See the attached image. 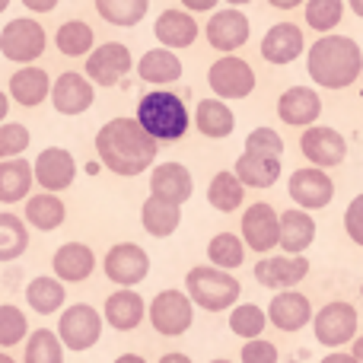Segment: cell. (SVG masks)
<instances>
[{
  "mask_svg": "<svg viewBox=\"0 0 363 363\" xmlns=\"http://www.w3.org/2000/svg\"><path fill=\"white\" fill-rule=\"evenodd\" d=\"M157 140L140 128L138 118H112L96 134V157L115 176L134 179L157 160Z\"/></svg>",
  "mask_w": 363,
  "mask_h": 363,
  "instance_id": "obj_1",
  "label": "cell"
},
{
  "mask_svg": "<svg viewBox=\"0 0 363 363\" xmlns=\"http://www.w3.org/2000/svg\"><path fill=\"white\" fill-rule=\"evenodd\" d=\"M67 300V290H64V281L57 277H48V274H38L26 284V303L29 309H35L38 315H51L64 306Z\"/></svg>",
  "mask_w": 363,
  "mask_h": 363,
  "instance_id": "obj_32",
  "label": "cell"
},
{
  "mask_svg": "<svg viewBox=\"0 0 363 363\" xmlns=\"http://www.w3.org/2000/svg\"><path fill=\"white\" fill-rule=\"evenodd\" d=\"M322 115V99L313 86H290L277 99V118L290 128H309Z\"/></svg>",
  "mask_w": 363,
  "mask_h": 363,
  "instance_id": "obj_21",
  "label": "cell"
},
{
  "mask_svg": "<svg viewBox=\"0 0 363 363\" xmlns=\"http://www.w3.org/2000/svg\"><path fill=\"white\" fill-rule=\"evenodd\" d=\"M32 144V134L26 125H0V160H13L19 153H26V147Z\"/></svg>",
  "mask_w": 363,
  "mask_h": 363,
  "instance_id": "obj_45",
  "label": "cell"
},
{
  "mask_svg": "<svg viewBox=\"0 0 363 363\" xmlns=\"http://www.w3.org/2000/svg\"><path fill=\"white\" fill-rule=\"evenodd\" d=\"M140 223H144V230L150 233V236L157 239H166L172 236V233L179 230L182 223V207L179 204H166V201L160 198H147L144 207H140Z\"/></svg>",
  "mask_w": 363,
  "mask_h": 363,
  "instance_id": "obj_34",
  "label": "cell"
},
{
  "mask_svg": "<svg viewBox=\"0 0 363 363\" xmlns=\"http://www.w3.org/2000/svg\"><path fill=\"white\" fill-rule=\"evenodd\" d=\"M134 118L140 121L147 134H150L157 144H176L188 134V106L179 99L169 89H153V93L140 96L138 102V115Z\"/></svg>",
  "mask_w": 363,
  "mask_h": 363,
  "instance_id": "obj_3",
  "label": "cell"
},
{
  "mask_svg": "<svg viewBox=\"0 0 363 363\" xmlns=\"http://www.w3.org/2000/svg\"><path fill=\"white\" fill-rule=\"evenodd\" d=\"M360 80H363V67H360Z\"/></svg>",
  "mask_w": 363,
  "mask_h": 363,
  "instance_id": "obj_62",
  "label": "cell"
},
{
  "mask_svg": "<svg viewBox=\"0 0 363 363\" xmlns=\"http://www.w3.org/2000/svg\"><path fill=\"white\" fill-rule=\"evenodd\" d=\"M102 271L112 284L118 287H134L150 274V255L140 249L138 242H118L106 252L102 258Z\"/></svg>",
  "mask_w": 363,
  "mask_h": 363,
  "instance_id": "obj_14",
  "label": "cell"
},
{
  "mask_svg": "<svg viewBox=\"0 0 363 363\" xmlns=\"http://www.w3.org/2000/svg\"><path fill=\"white\" fill-rule=\"evenodd\" d=\"M306 51V38L296 23H274L262 38V57L274 67H287Z\"/></svg>",
  "mask_w": 363,
  "mask_h": 363,
  "instance_id": "obj_19",
  "label": "cell"
},
{
  "mask_svg": "<svg viewBox=\"0 0 363 363\" xmlns=\"http://www.w3.org/2000/svg\"><path fill=\"white\" fill-rule=\"evenodd\" d=\"M264 325H268V313L262 306H255V303H236L230 309V332L239 335V338L245 341L258 338L264 332Z\"/></svg>",
  "mask_w": 363,
  "mask_h": 363,
  "instance_id": "obj_42",
  "label": "cell"
},
{
  "mask_svg": "<svg viewBox=\"0 0 363 363\" xmlns=\"http://www.w3.org/2000/svg\"><path fill=\"white\" fill-rule=\"evenodd\" d=\"M150 10V0H96V13L99 19H106L108 26H118V29H131Z\"/></svg>",
  "mask_w": 363,
  "mask_h": 363,
  "instance_id": "obj_38",
  "label": "cell"
},
{
  "mask_svg": "<svg viewBox=\"0 0 363 363\" xmlns=\"http://www.w3.org/2000/svg\"><path fill=\"white\" fill-rule=\"evenodd\" d=\"M245 153H255V157H284V138L274 128H255V131L245 138Z\"/></svg>",
  "mask_w": 363,
  "mask_h": 363,
  "instance_id": "obj_44",
  "label": "cell"
},
{
  "mask_svg": "<svg viewBox=\"0 0 363 363\" xmlns=\"http://www.w3.org/2000/svg\"><path fill=\"white\" fill-rule=\"evenodd\" d=\"M194 125H198V131L204 134V138L223 140V138H230L233 128H236V115H233V108L226 106L223 99L211 96V99L198 102V108H194Z\"/></svg>",
  "mask_w": 363,
  "mask_h": 363,
  "instance_id": "obj_29",
  "label": "cell"
},
{
  "mask_svg": "<svg viewBox=\"0 0 363 363\" xmlns=\"http://www.w3.org/2000/svg\"><path fill=\"white\" fill-rule=\"evenodd\" d=\"M0 363H16V360H13L10 354H4V351H0Z\"/></svg>",
  "mask_w": 363,
  "mask_h": 363,
  "instance_id": "obj_58",
  "label": "cell"
},
{
  "mask_svg": "<svg viewBox=\"0 0 363 363\" xmlns=\"http://www.w3.org/2000/svg\"><path fill=\"white\" fill-rule=\"evenodd\" d=\"M48 93H51V80L42 67L26 64V67H19L16 74L10 77V99L23 108L42 106V102L48 99Z\"/></svg>",
  "mask_w": 363,
  "mask_h": 363,
  "instance_id": "obj_27",
  "label": "cell"
},
{
  "mask_svg": "<svg viewBox=\"0 0 363 363\" xmlns=\"http://www.w3.org/2000/svg\"><path fill=\"white\" fill-rule=\"evenodd\" d=\"M32 172H35V185L57 194L77 182V160L64 147H45L35 157V163H32Z\"/></svg>",
  "mask_w": 363,
  "mask_h": 363,
  "instance_id": "obj_16",
  "label": "cell"
},
{
  "mask_svg": "<svg viewBox=\"0 0 363 363\" xmlns=\"http://www.w3.org/2000/svg\"><path fill=\"white\" fill-rule=\"evenodd\" d=\"M198 23H194V16L188 10H163L157 16V23H153V35H157V42L163 45V48H188V45L198 42Z\"/></svg>",
  "mask_w": 363,
  "mask_h": 363,
  "instance_id": "obj_25",
  "label": "cell"
},
{
  "mask_svg": "<svg viewBox=\"0 0 363 363\" xmlns=\"http://www.w3.org/2000/svg\"><path fill=\"white\" fill-rule=\"evenodd\" d=\"M255 70H252L249 61L236 55H223L211 64L207 70V86L213 89L217 99H245V96L255 93Z\"/></svg>",
  "mask_w": 363,
  "mask_h": 363,
  "instance_id": "obj_9",
  "label": "cell"
},
{
  "mask_svg": "<svg viewBox=\"0 0 363 363\" xmlns=\"http://www.w3.org/2000/svg\"><path fill=\"white\" fill-rule=\"evenodd\" d=\"M6 115H10V96H6L4 89H0V125H4Z\"/></svg>",
  "mask_w": 363,
  "mask_h": 363,
  "instance_id": "obj_54",
  "label": "cell"
},
{
  "mask_svg": "<svg viewBox=\"0 0 363 363\" xmlns=\"http://www.w3.org/2000/svg\"><path fill=\"white\" fill-rule=\"evenodd\" d=\"M23 363H64V345L57 338V332H51V328L29 332Z\"/></svg>",
  "mask_w": 363,
  "mask_h": 363,
  "instance_id": "obj_40",
  "label": "cell"
},
{
  "mask_svg": "<svg viewBox=\"0 0 363 363\" xmlns=\"http://www.w3.org/2000/svg\"><path fill=\"white\" fill-rule=\"evenodd\" d=\"M115 363H147V360L140 357V354H121V357L115 360Z\"/></svg>",
  "mask_w": 363,
  "mask_h": 363,
  "instance_id": "obj_55",
  "label": "cell"
},
{
  "mask_svg": "<svg viewBox=\"0 0 363 363\" xmlns=\"http://www.w3.org/2000/svg\"><path fill=\"white\" fill-rule=\"evenodd\" d=\"M309 274V258L303 255H268L258 258L255 264V281L268 290H294L303 277Z\"/></svg>",
  "mask_w": 363,
  "mask_h": 363,
  "instance_id": "obj_18",
  "label": "cell"
},
{
  "mask_svg": "<svg viewBox=\"0 0 363 363\" xmlns=\"http://www.w3.org/2000/svg\"><path fill=\"white\" fill-rule=\"evenodd\" d=\"M157 363H191V357H188V354H179V351H169V354H163Z\"/></svg>",
  "mask_w": 363,
  "mask_h": 363,
  "instance_id": "obj_52",
  "label": "cell"
},
{
  "mask_svg": "<svg viewBox=\"0 0 363 363\" xmlns=\"http://www.w3.org/2000/svg\"><path fill=\"white\" fill-rule=\"evenodd\" d=\"M32 185H35V172H32L29 160H0V204H16V201L29 198Z\"/></svg>",
  "mask_w": 363,
  "mask_h": 363,
  "instance_id": "obj_30",
  "label": "cell"
},
{
  "mask_svg": "<svg viewBox=\"0 0 363 363\" xmlns=\"http://www.w3.org/2000/svg\"><path fill=\"white\" fill-rule=\"evenodd\" d=\"M351 354H354V360L363 363V335H357V338L351 341Z\"/></svg>",
  "mask_w": 363,
  "mask_h": 363,
  "instance_id": "obj_53",
  "label": "cell"
},
{
  "mask_svg": "<svg viewBox=\"0 0 363 363\" xmlns=\"http://www.w3.org/2000/svg\"><path fill=\"white\" fill-rule=\"evenodd\" d=\"M96 99V86L86 74H77V70H67L61 74L55 83H51V106H55L57 115H83L89 112Z\"/></svg>",
  "mask_w": 363,
  "mask_h": 363,
  "instance_id": "obj_17",
  "label": "cell"
},
{
  "mask_svg": "<svg viewBox=\"0 0 363 363\" xmlns=\"http://www.w3.org/2000/svg\"><path fill=\"white\" fill-rule=\"evenodd\" d=\"M274 10H296V6H303L306 0H268Z\"/></svg>",
  "mask_w": 363,
  "mask_h": 363,
  "instance_id": "obj_51",
  "label": "cell"
},
{
  "mask_svg": "<svg viewBox=\"0 0 363 363\" xmlns=\"http://www.w3.org/2000/svg\"><path fill=\"white\" fill-rule=\"evenodd\" d=\"M6 6H10V0H0V13H4V10H6Z\"/></svg>",
  "mask_w": 363,
  "mask_h": 363,
  "instance_id": "obj_59",
  "label": "cell"
},
{
  "mask_svg": "<svg viewBox=\"0 0 363 363\" xmlns=\"http://www.w3.org/2000/svg\"><path fill=\"white\" fill-rule=\"evenodd\" d=\"M182 6H185L188 13H211L213 6L220 4V0H179Z\"/></svg>",
  "mask_w": 363,
  "mask_h": 363,
  "instance_id": "obj_48",
  "label": "cell"
},
{
  "mask_svg": "<svg viewBox=\"0 0 363 363\" xmlns=\"http://www.w3.org/2000/svg\"><path fill=\"white\" fill-rule=\"evenodd\" d=\"M345 233L351 236V242H357L363 249V194H357V198L347 204V211H345Z\"/></svg>",
  "mask_w": 363,
  "mask_h": 363,
  "instance_id": "obj_47",
  "label": "cell"
},
{
  "mask_svg": "<svg viewBox=\"0 0 363 363\" xmlns=\"http://www.w3.org/2000/svg\"><path fill=\"white\" fill-rule=\"evenodd\" d=\"M300 150L319 169H335L347 160V140L328 125H309L300 134Z\"/></svg>",
  "mask_w": 363,
  "mask_h": 363,
  "instance_id": "obj_15",
  "label": "cell"
},
{
  "mask_svg": "<svg viewBox=\"0 0 363 363\" xmlns=\"http://www.w3.org/2000/svg\"><path fill=\"white\" fill-rule=\"evenodd\" d=\"M194 322V303L185 290H160L150 300V325L163 338H182Z\"/></svg>",
  "mask_w": 363,
  "mask_h": 363,
  "instance_id": "obj_8",
  "label": "cell"
},
{
  "mask_svg": "<svg viewBox=\"0 0 363 363\" xmlns=\"http://www.w3.org/2000/svg\"><path fill=\"white\" fill-rule=\"evenodd\" d=\"M268 322L281 332H300L313 322V303L300 290H277L268 303Z\"/></svg>",
  "mask_w": 363,
  "mask_h": 363,
  "instance_id": "obj_20",
  "label": "cell"
},
{
  "mask_svg": "<svg viewBox=\"0 0 363 363\" xmlns=\"http://www.w3.org/2000/svg\"><path fill=\"white\" fill-rule=\"evenodd\" d=\"M230 6H245V4H252V0H226Z\"/></svg>",
  "mask_w": 363,
  "mask_h": 363,
  "instance_id": "obj_57",
  "label": "cell"
},
{
  "mask_svg": "<svg viewBox=\"0 0 363 363\" xmlns=\"http://www.w3.org/2000/svg\"><path fill=\"white\" fill-rule=\"evenodd\" d=\"M319 363H357L354 360V354H345V351H332V354H325Z\"/></svg>",
  "mask_w": 363,
  "mask_h": 363,
  "instance_id": "obj_50",
  "label": "cell"
},
{
  "mask_svg": "<svg viewBox=\"0 0 363 363\" xmlns=\"http://www.w3.org/2000/svg\"><path fill=\"white\" fill-rule=\"evenodd\" d=\"M345 4H347V6H351V10H354V13H357V16H360V19H363V0H345Z\"/></svg>",
  "mask_w": 363,
  "mask_h": 363,
  "instance_id": "obj_56",
  "label": "cell"
},
{
  "mask_svg": "<svg viewBox=\"0 0 363 363\" xmlns=\"http://www.w3.org/2000/svg\"><path fill=\"white\" fill-rule=\"evenodd\" d=\"M347 4L345 0H306L303 13H306V26L322 35H328L332 29H338L341 19H345Z\"/></svg>",
  "mask_w": 363,
  "mask_h": 363,
  "instance_id": "obj_41",
  "label": "cell"
},
{
  "mask_svg": "<svg viewBox=\"0 0 363 363\" xmlns=\"http://www.w3.org/2000/svg\"><path fill=\"white\" fill-rule=\"evenodd\" d=\"M287 363H300V360H287Z\"/></svg>",
  "mask_w": 363,
  "mask_h": 363,
  "instance_id": "obj_61",
  "label": "cell"
},
{
  "mask_svg": "<svg viewBox=\"0 0 363 363\" xmlns=\"http://www.w3.org/2000/svg\"><path fill=\"white\" fill-rule=\"evenodd\" d=\"M134 67L131 48L121 42H102L86 55V77L93 86H118Z\"/></svg>",
  "mask_w": 363,
  "mask_h": 363,
  "instance_id": "obj_10",
  "label": "cell"
},
{
  "mask_svg": "<svg viewBox=\"0 0 363 363\" xmlns=\"http://www.w3.org/2000/svg\"><path fill=\"white\" fill-rule=\"evenodd\" d=\"M51 271L64 284H83L96 271V252L86 242H64L51 258Z\"/></svg>",
  "mask_w": 363,
  "mask_h": 363,
  "instance_id": "obj_24",
  "label": "cell"
},
{
  "mask_svg": "<svg viewBox=\"0 0 363 363\" xmlns=\"http://www.w3.org/2000/svg\"><path fill=\"white\" fill-rule=\"evenodd\" d=\"M57 4H61V0H23V6L32 13H51Z\"/></svg>",
  "mask_w": 363,
  "mask_h": 363,
  "instance_id": "obj_49",
  "label": "cell"
},
{
  "mask_svg": "<svg viewBox=\"0 0 363 363\" xmlns=\"http://www.w3.org/2000/svg\"><path fill=\"white\" fill-rule=\"evenodd\" d=\"M45 45H48V35L35 19L19 16L0 29V55L13 64H23V67L45 55Z\"/></svg>",
  "mask_w": 363,
  "mask_h": 363,
  "instance_id": "obj_7",
  "label": "cell"
},
{
  "mask_svg": "<svg viewBox=\"0 0 363 363\" xmlns=\"http://www.w3.org/2000/svg\"><path fill=\"white\" fill-rule=\"evenodd\" d=\"M138 77L150 86H169L182 80V57L172 48H150L138 61Z\"/></svg>",
  "mask_w": 363,
  "mask_h": 363,
  "instance_id": "obj_28",
  "label": "cell"
},
{
  "mask_svg": "<svg viewBox=\"0 0 363 363\" xmlns=\"http://www.w3.org/2000/svg\"><path fill=\"white\" fill-rule=\"evenodd\" d=\"M185 294L191 296L194 306H201L204 313H223L239 303L242 284L223 268L213 264H194L185 274Z\"/></svg>",
  "mask_w": 363,
  "mask_h": 363,
  "instance_id": "obj_4",
  "label": "cell"
},
{
  "mask_svg": "<svg viewBox=\"0 0 363 363\" xmlns=\"http://www.w3.org/2000/svg\"><path fill=\"white\" fill-rule=\"evenodd\" d=\"M363 48L351 35H328L315 38L306 51V70L315 80V86L325 89H347L360 80Z\"/></svg>",
  "mask_w": 363,
  "mask_h": 363,
  "instance_id": "obj_2",
  "label": "cell"
},
{
  "mask_svg": "<svg viewBox=\"0 0 363 363\" xmlns=\"http://www.w3.org/2000/svg\"><path fill=\"white\" fill-rule=\"evenodd\" d=\"M211 363H233V360H211Z\"/></svg>",
  "mask_w": 363,
  "mask_h": 363,
  "instance_id": "obj_60",
  "label": "cell"
},
{
  "mask_svg": "<svg viewBox=\"0 0 363 363\" xmlns=\"http://www.w3.org/2000/svg\"><path fill=\"white\" fill-rule=\"evenodd\" d=\"M239 363H277V345L264 338H252L242 345Z\"/></svg>",
  "mask_w": 363,
  "mask_h": 363,
  "instance_id": "obj_46",
  "label": "cell"
},
{
  "mask_svg": "<svg viewBox=\"0 0 363 363\" xmlns=\"http://www.w3.org/2000/svg\"><path fill=\"white\" fill-rule=\"evenodd\" d=\"M315 242V220L303 207H287L281 213V249L287 255H303Z\"/></svg>",
  "mask_w": 363,
  "mask_h": 363,
  "instance_id": "obj_26",
  "label": "cell"
},
{
  "mask_svg": "<svg viewBox=\"0 0 363 363\" xmlns=\"http://www.w3.org/2000/svg\"><path fill=\"white\" fill-rule=\"evenodd\" d=\"M245 188H271L281 179V160L277 157H255V153H242L236 160V169Z\"/></svg>",
  "mask_w": 363,
  "mask_h": 363,
  "instance_id": "obj_33",
  "label": "cell"
},
{
  "mask_svg": "<svg viewBox=\"0 0 363 363\" xmlns=\"http://www.w3.org/2000/svg\"><path fill=\"white\" fill-rule=\"evenodd\" d=\"M287 194L296 207H303V211L313 213V211H322V207L332 204L335 182L328 179V172L319 169V166H303V169L290 172Z\"/></svg>",
  "mask_w": 363,
  "mask_h": 363,
  "instance_id": "obj_12",
  "label": "cell"
},
{
  "mask_svg": "<svg viewBox=\"0 0 363 363\" xmlns=\"http://www.w3.org/2000/svg\"><path fill=\"white\" fill-rule=\"evenodd\" d=\"M147 315L144 296L134 287H118L115 294H108L106 306H102V319L115 328V332H134Z\"/></svg>",
  "mask_w": 363,
  "mask_h": 363,
  "instance_id": "obj_22",
  "label": "cell"
},
{
  "mask_svg": "<svg viewBox=\"0 0 363 363\" xmlns=\"http://www.w3.org/2000/svg\"><path fill=\"white\" fill-rule=\"evenodd\" d=\"M55 45L64 57H86L96 45V35H93V29H89V23H83V19H67V23L57 26Z\"/></svg>",
  "mask_w": 363,
  "mask_h": 363,
  "instance_id": "obj_36",
  "label": "cell"
},
{
  "mask_svg": "<svg viewBox=\"0 0 363 363\" xmlns=\"http://www.w3.org/2000/svg\"><path fill=\"white\" fill-rule=\"evenodd\" d=\"M64 220H67V207H64V201L57 198V194L42 191L26 201V223L35 226V230L51 233V230H57Z\"/></svg>",
  "mask_w": 363,
  "mask_h": 363,
  "instance_id": "obj_31",
  "label": "cell"
},
{
  "mask_svg": "<svg viewBox=\"0 0 363 363\" xmlns=\"http://www.w3.org/2000/svg\"><path fill=\"white\" fill-rule=\"evenodd\" d=\"M102 325H106V319L99 315V309L89 306V303H74V306H67L61 313V319H57V338H61V345L67 347V351L83 354L99 345Z\"/></svg>",
  "mask_w": 363,
  "mask_h": 363,
  "instance_id": "obj_5",
  "label": "cell"
},
{
  "mask_svg": "<svg viewBox=\"0 0 363 363\" xmlns=\"http://www.w3.org/2000/svg\"><path fill=\"white\" fill-rule=\"evenodd\" d=\"M26 249H29V226L16 213L0 211V262H16Z\"/></svg>",
  "mask_w": 363,
  "mask_h": 363,
  "instance_id": "obj_37",
  "label": "cell"
},
{
  "mask_svg": "<svg viewBox=\"0 0 363 363\" xmlns=\"http://www.w3.org/2000/svg\"><path fill=\"white\" fill-rule=\"evenodd\" d=\"M29 338V322L26 313L13 303H0V347H16Z\"/></svg>",
  "mask_w": 363,
  "mask_h": 363,
  "instance_id": "obj_43",
  "label": "cell"
},
{
  "mask_svg": "<svg viewBox=\"0 0 363 363\" xmlns=\"http://www.w3.org/2000/svg\"><path fill=\"white\" fill-rule=\"evenodd\" d=\"M207 45L213 51H223V55H233L239 51L252 35V23L239 6H226V10H217L204 26Z\"/></svg>",
  "mask_w": 363,
  "mask_h": 363,
  "instance_id": "obj_13",
  "label": "cell"
},
{
  "mask_svg": "<svg viewBox=\"0 0 363 363\" xmlns=\"http://www.w3.org/2000/svg\"><path fill=\"white\" fill-rule=\"evenodd\" d=\"M194 191V179L188 172V166L182 163H160L150 172V194L166 204H185Z\"/></svg>",
  "mask_w": 363,
  "mask_h": 363,
  "instance_id": "obj_23",
  "label": "cell"
},
{
  "mask_svg": "<svg viewBox=\"0 0 363 363\" xmlns=\"http://www.w3.org/2000/svg\"><path fill=\"white\" fill-rule=\"evenodd\" d=\"M242 242L245 249L258 252V255H268L271 249L281 245V213L271 204L258 201V204H249L242 213Z\"/></svg>",
  "mask_w": 363,
  "mask_h": 363,
  "instance_id": "obj_11",
  "label": "cell"
},
{
  "mask_svg": "<svg viewBox=\"0 0 363 363\" xmlns=\"http://www.w3.org/2000/svg\"><path fill=\"white\" fill-rule=\"evenodd\" d=\"M207 258H211L213 268H223V271L242 268V262H245L242 236H236V233H217V236L207 242Z\"/></svg>",
  "mask_w": 363,
  "mask_h": 363,
  "instance_id": "obj_39",
  "label": "cell"
},
{
  "mask_svg": "<svg viewBox=\"0 0 363 363\" xmlns=\"http://www.w3.org/2000/svg\"><path fill=\"white\" fill-rule=\"evenodd\" d=\"M207 201H211L213 211L233 213V211H239V207H242V201H245V185L239 182L236 172L223 169V172H217V176L211 179V185H207Z\"/></svg>",
  "mask_w": 363,
  "mask_h": 363,
  "instance_id": "obj_35",
  "label": "cell"
},
{
  "mask_svg": "<svg viewBox=\"0 0 363 363\" xmlns=\"http://www.w3.org/2000/svg\"><path fill=\"white\" fill-rule=\"evenodd\" d=\"M357 309L345 300H332L313 315V335L322 347H332V351H341L345 345H351L357 338Z\"/></svg>",
  "mask_w": 363,
  "mask_h": 363,
  "instance_id": "obj_6",
  "label": "cell"
}]
</instances>
